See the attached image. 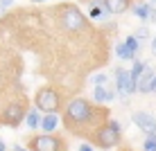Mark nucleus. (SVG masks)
<instances>
[{
	"mask_svg": "<svg viewBox=\"0 0 156 151\" xmlns=\"http://www.w3.org/2000/svg\"><path fill=\"white\" fill-rule=\"evenodd\" d=\"M129 9V0H106L104 14H122Z\"/></svg>",
	"mask_w": 156,
	"mask_h": 151,
	"instance_id": "9b49d317",
	"label": "nucleus"
},
{
	"mask_svg": "<svg viewBox=\"0 0 156 151\" xmlns=\"http://www.w3.org/2000/svg\"><path fill=\"white\" fill-rule=\"evenodd\" d=\"M25 122H27V126L32 129V131H36L39 129V124H41V117H39V111H30V113H25Z\"/></svg>",
	"mask_w": 156,
	"mask_h": 151,
	"instance_id": "ddd939ff",
	"label": "nucleus"
},
{
	"mask_svg": "<svg viewBox=\"0 0 156 151\" xmlns=\"http://www.w3.org/2000/svg\"><path fill=\"white\" fill-rule=\"evenodd\" d=\"M0 151H7V147H5V142L0 140Z\"/></svg>",
	"mask_w": 156,
	"mask_h": 151,
	"instance_id": "a878e982",
	"label": "nucleus"
},
{
	"mask_svg": "<svg viewBox=\"0 0 156 151\" xmlns=\"http://www.w3.org/2000/svg\"><path fill=\"white\" fill-rule=\"evenodd\" d=\"M152 54H156V36H154V41H152Z\"/></svg>",
	"mask_w": 156,
	"mask_h": 151,
	"instance_id": "393cba45",
	"label": "nucleus"
},
{
	"mask_svg": "<svg viewBox=\"0 0 156 151\" xmlns=\"http://www.w3.org/2000/svg\"><path fill=\"white\" fill-rule=\"evenodd\" d=\"M39 126L43 129V133H52V131L59 126V115H57V113H48L45 117H41V124H39Z\"/></svg>",
	"mask_w": 156,
	"mask_h": 151,
	"instance_id": "f8f14e48",
	"label": "nucleus"
},
{
	"mask_svg": "<svg viewBox=\"0 0 156 151\" xmlns=\"http://www.w3.org/2000/svg\"><path fill=\"white\" fill-rule=\"evenodd\" d=\"M59 93L55 88H41L34 97V104H36V111H43V113H57L59 111Z\"/></svg>",
	"mask_w": 156,
	"mask_h": 151,
	"instance_id": "7ed1b4c3",
	"label": "nucleus"
},
{
	"mask_svg": "<svg viewBox=\"0 0 156 151\" xmlns=\"http://www.w3.org/2000/svg\"><path fill=\"white\" fill-rule=\"evenodd\" d=\"M61 23H63V27L70 29V32H82L86 27V18H84V14L79 12L77 7H66L63 9Z\"/></svg>",
	"mask_w": 156,
	"mask_h": 151,
	"instance_id": "20e7f679",
	"label": "nucleus"
},
{
	"mask_svg": "<svg viewBox=\"0 0 156 151\" xmlns=\"http://www.w3.org/2000/svg\"><path fill=\"white\" fill-rule=\"evenodd\" d=\"M149 12H152V5H138V7H133V14L138 16V18H143V20H147L149 18Z\"/></svg>",
	"mask_w": 156,
	"mask_h": 151,
	"instance_id": "2eb2a0df",
	"label": "nucleus"
},
{
	"mask_svg": "<svg viewBox=\"0 0 156 151\" xmlns=\"http://www.w3.org/2000/svg\"><path fill=\"white\" fill-rule=\"evenodd\" d=\"M34 2H43V0H34Z\"/></svg>",
	"mask_w": 156,
	"mask_h": 151,
	"instance_id": "cd10ccee",
	"label": "nucleus"
},
{
	"mask_svg": "<svg viewBox=\"0 0 156 151\" xmlns=\"http://www.w3.org/2000/svg\"><path fill=\"white\" fill-rule=\"evenodd\" d=\"M147 36H149V29H147V27H145V25H143V27H138V29H136V34H133V39L143 41V39H147Z\"/></svg>",
	"mask_w": 156,
	"mask_h": 151,
	"instance_id": "a211bd4d",
	"label": "nucleus"
},
{
	"mask_svg": "<svg viewBox=\"0 0 156 151\" xmlns=\"http://www.w3.org/2000/svg\"><path fill=\"white\" fill-rule=\"evenodd\" d=\"M143 149H145V151H156V133H147Z\"/></svg>",
	"mask_w": 156,
	"mask_h": 151,
	"instance_id": "f3484780",
	"label": "nucleus"
},
{
	"mask_svg": "<svg viewBox=\"0 0 156 151\" xmlns=\"http://www.w3.org/2000/svg\"><path fill=\"white\" fill-rule=\"evenodd\" d=\"M95 144L100 149H111V147H118L120 144V124L115 120L106 122L104 126H100L95 131Z\"/></svg>",
	"mask_w": 156,
	"mask_h": 151,
	"instance_id": "f03ea898",
	"label": "nucleus"
},
{
	"mask_svg": "<svg viewBox=\"0 0 156 151\" xmlns=\"http://www.w3.org/2000/svg\"><path fill=\"white\" fill-rule=\"evenodd\" d=\"M9 151H27V149H25V147H18V144H16V147H12Z\"/></svg>",
	"mask_w": 156,
	"mask_h": 151,
	"instance_id": "b1692460",
	"label": "nucleus"
},
{
	"mask_svg": "<svg viewBox=\"0 0 156 151\" xmlns=\"http://www.w3.org/2000/svg\"><path fill=\"white\" fill-rule=\"evenodd\" d=\"M115 99V90L113 88H104V86H95L93 88V101L98 104H106V101Z\"/></svg>",
	"mask_w": 156,
	"mask_h": 151,
	"instance_id": "9d476101",
	"label": "nucleus"
},
{
	"mask_svg": "<svg viewBox=\"0 0 156 151\" xmlns=\"http://www.w3.org/2000/svg\"><path fill=\"white\" fill-rule=\"evenodd\" d=\"M106 81H109V77H106L104 72H98V74L93 77V84H95V86H104Z\"/></svg>",
	"mask_w": 156,
	"mask_h": 151,
	"instance_id": "6ab92c4d",
	"label": "nucleus"
},
{
	"mask_svg": "<svg viewBox=\"0 0 156 151\" xmlns=\"http://www.w3.org/2000/svg\"><path fill=\"white\" fill-rule=\"evenodd\" d=\"M66 120L68 124H88L93 120V108L86 99H73L66 106Z\"/></svg>",
	"mask_w": 156,
	"mask_h": 151,
	"instance_id": "f257e3e1",
	"label": "nucleus"
},
{
	"mask_svg": "<svg viewBox=\"0 0 156 151\" xmlns=\"http://www.w3.org/2000/svg\"><path fill=\"white\" fill-rule=\"evenodd\" d=\"M115 86H118V93H120L122 99H127L129 95L136 93V79L129 74V70H122V68H115Z\"/></svg>",
	"mask_w": 156,
	"mask_h": 151,
	"instance_id": "39448f33",
	"label": "nucleus"
},
{
	"mask_svg": "<svg viewBox=\"0 0 156 151\" xmlns=\"http://www.w3.org/2000/svg\"><path fill=\"white\" fill-rule=\"evenodd\" d=\"M88 2H90V9H100V12H104L106 0H88Z\"/></svg>",
	"mask_w": 156,
	"mask_h": 151,
	"instance_id": "aec40b11",
	"label": "nucleus"
},
{
	"mask_svg": "<svg viewBox=\"0 0 156 151\" xmlns=\"http://www.w3.org/2000/svg\"><path fill=\"white\" fill-rule=\"evenodd\" d=\"M154 77H156V72H154V68L152 66H147L145 63V68L140 70V74L136 77V90L138 93H152V86H154Z\"/></svg>",
	"mask_w": 156,
	"mask_h": 151,
	"instance_id": "0eeeda50",
	"label": "nucleus"
},
{
	"mask_svg": "<svg viewBox=\"0 0 156 151\" xmlns=\"http://www.w3.org/2000/svg\"><path fill=\"white\" fill-rule=\"evenodd\" d=\"M5 122L9 124V126H18L20 122L25 120V108L23 104H9L7 108H5Z\"/></svg>",
	"mask_w": 156,
	"mask_h": 151,
	"instance_id": "1a4fd4ad",
	"label": "nucleus"
},
{
	"mask_svg": "<svg viewBox=\"0 0 156 151\" xmlns=\"http://www.w3.org/2000/svg\"><path fill=\"white\" fill-rule=\"evenodd\" d=\"M125 47H127L129 52H133V54H136L138 47H140V41L133 39V34H131V36H127V39H125Z\"/></svg>",
	"mask_w": 156,
	"mask_h": 151,
	"instance_id": "dca6fc26",
	"label": "nucleus"
},
{
	"mask_svg": "<svg viewBox=\"0 0 156 151\" xmlns=\"http://www.w3.org/2000/svg\"><path fill=\"white\" fill-rule=\"evenodd\" d=\"M90 18H102V16H104V12H100V9H90ZM106 16H109V14H106Z\"/></svg>",
	"mask_w": 156,
	"mask_h": 151,
	"instance_id": "412c9836",
	"label": "nucleus"
},
{
	"mask_svg": "<svg viewBox=\"0 0 156 151\" xmlns=\"http://www.w3.org/2000/svg\"><path fill=\"white\" fill-rule=\"evenodd\" d=\"M152 90H154V93H156V77H154V86H152Z\"/></svg>",
	"mask_w": 156,
	"mask_h": 151,
	"instance_id": "bb28decb",
	"label": "nucleus"
},
{
	"mask_svg": "<svg viewBox=\"0 0 156 151\" xmlns=\"http://www.w3.org/2000/svg\"><path fill=\"white\" fill-rule=\"evenodd\" d=\"M30 151H61V140L45 133V136H39L32 140Z\"/></svg>",
	"mask_w": 156,
	"mask_h": 151,
	"instance_id": "423d86ee",
	"label": "nucleus"
},
{
	"mask_svg": "<svg viewBox=\"0 0 156 151\" xmlns=\"http://www.w3.org/2000/svg\"><path fill=\"white\" fill-rule=\"evenodd\" d=\"M14 0H0V9H5V7H9V5H12Z\"/></svg>",
	"mask_w": 156,
	"mask_h": 151,
	"instance_id": "4be33fe9",
	"label": "nucleus"
},
{
	"mask_svg": "<svg viewBox=\"0 0 156 151\" xmlns=\"http://www.w3.org/2000/svg\"><path fill=\"white\" fill-rule=\"evenodd\" d=\"M79 151H93V147L90 144H79Z\"/></svg>",
	"mask_w": 156,
	"mask_h": 151,
	"instance_id": "5701e85b",
	"label": "nucleus"
},
{
	"mask_svg": "<svg viewBox=\"0 0 156 151\" xmlns=\"http://www.w3.org/2000/svg\"><path fill=\"white\" fill-rule=\"evenodd\" d=\"M115 54L122 59V61H133L136 59V54L133 52H129L127 47H125V43H118V47H115Z\"/></svg>",
	"mask_w": 156,
	"mask_h": 151,
	"instance_id": "4468645a",
	"label": "nucleus"
},
{
	"mask_svg": "<svg viewBox=\"0 0 156 151\" xmlns=\"http://www.w3.org/2000/svg\"><path fill=\"white\" fill-rule=\"evenodd\" d=\"M131 120H133V124H136L143 133H156V120L149 115V113L136 111V113L131 115Z\"/></svg>",
	"mask_w": 156,
	"mask_h": 151,
	"instance_id": "6e6552de",
	"label": "nucleus"
}]
</instances>
